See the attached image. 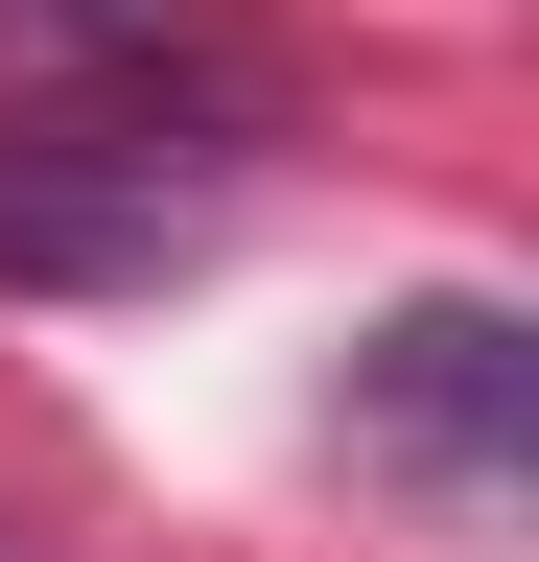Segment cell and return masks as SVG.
Returning <instances> with one entry per match:
<instances>
[{"mask_svg": "<svg viewBox=\"0 0 539 562\" xmlns=\"http://www.w3.org/2000/svg\"><path fill=\"white\" fill-rule=\"evenodd\" d=\"M0 117H94V140H258L282 47L235 0H0Z\"/></svg>", "mask_w": 539, "mask_h": 562, "instance_id": "obj_1", "label": "cell"}, {"mask_svg": "<svg viewBox=\"0 0 539 562\" xmlns=\"http://www.w3.org/2000/svg\"><path fill=\"white\" fill-rule=\"evenodd\" d=\"M352 446L423 469V492H516V446H539V328L516 305H398L352 351Z\"/></svg>", "mask_w": 539, "mask_h": 562, "instance_id": "obj_3", "label": "cell"}, {"mask_svg": "<svg viewBox=\"0 0 539 562\" xmlns=\"http://www.w3.org/2000/svg\"><path fill=\"white\" fill-rule=\"evenodd\" d=\"M212 258V140H94V117H0V305H117V281Z\"/></svg>", "mask_w": 539, "mask_h": 562, "instance_id": "obj_2", "label": "cell"}]
</instances>
